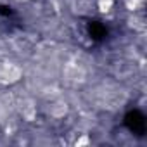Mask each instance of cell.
<instances>
[{
    "mask_svg": "<svg viewBox=\"0 0 147 147\" xmlns=\"http://www.w3.org/2000/svg\"><path fill=\"white\" fill-rule=\"evenodd\" d=\"M145 0H123V5L128 12H142Z\"/></svg>",
    "mask_w": 147,
    "mask_h": 147,
    "instance_id": "obj_1",
    "label": "cell"
},
{
    "mask_svg": "<svg viewBox=\"0 0 147 147\" xmlns=\"http://www.w3.org/2000/svg\"><path fill=\"white\" fill-rule=\"evenodd\" d=\"M92 144V137L88 133H82L76 140H75V145L76 147H82V145H90Z\"/></svg>",
    "mask_w": 147,
    "mask_h": 147,
    "instance_id": "obj_2",
    "label": "cell"
}]
</instances>
